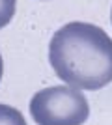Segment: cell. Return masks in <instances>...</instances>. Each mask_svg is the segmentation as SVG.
Segmentation results:
<instances>
[{"label":"cell","instance_id":"obj_1","mask_svg":"<svg viewBox=\"0 0 112 125\" xmlns=\"http://www.w3.org/2000/svg\"><path fill=\"white\" fill-rule=\"evenodd\" d=\"M49 62L65 84L101 90L112 82V37L90 22H67L51 37Z\"/></svg>","mask_w":112,"mask_h":125},{"label":"cell","instance_id":"obj_2","mask_svg":"<svg viewBox=\"0 0 112 125\" xmlns=\"http://www.w3.org/2000/svg\"><path fill=\"white\" fill-rule=\"evenodd\" d=\"M30 116L37 125H82L90 116V104L82 90L60 84L34 95Z\"/></svg>","mask_w":112,"mask_h":125},{"label":"cell","instance_id":"obj_5","mask_svg":"<svg viewBox=\"0 0 112 125\" xmlns=\"http://www.w3.org/2000/svg\"><path fill=\"white\" fill-rule=\"evenodd\" d=\"M110 21H112V10H110Z\"/></svg>","mask_w":112,"mask_h":125},{"label":"cell","instance_id":"obj_4","mask_svg":"<svg viewBox=\"0 0 112 125\" xmlns=\"http://www.w3.org/2000/svg\"><path fill=\"white\" fill-rule=\"evenodd\" d=\"M17 0H0V30L10 24V21L15 15Z\"/></svg>","mask_w":112,"mask_h":125},{"label":"cell","instance_id":"obj_3","mask_svg":"<svg viewBox=\"0 0 112 125\" xmlns=\"http://www.w3.org/2000/svg\"><path fill=\"white\" fill-rule=\"evenodd\" d=\"M0 125H26V121L17 108L0 103Z\"/></svg>","mask_w":112,"mask_h":125}]
</instances>
